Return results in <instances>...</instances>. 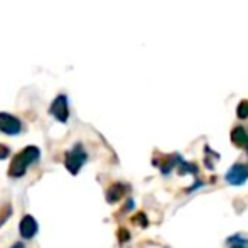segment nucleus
I'll use <instances>...</instances> for the list:
<instances>
[{
    "instance_id": "1",
    "label": "nucleus",
    "mask_w": 248,
    "mask_h": 248,
    "mask_svg": "<svg viewBox=\"0 0 248 248\" xmlns=\"http://www.w3.org/2000/svg\"><path fill=\"white\" fill-rule=\"evenodd\" d=\"M39 155H41L39 149L32 147V145L20 150V152L12 159V162H10L9 176L10 177H22L24 174L27 172V169H29L34 162H37Z\"/></svg>"
},
{
    "instance_id": "2",
    "label": "nucleus",
    "mask_w": 248,
    "mask_h": 248,
    "mask_svg": "<svg viewBox=\"0 0 248 248\" xmlns=\"http://www.w3.org/2000/svg\"><path fill=\"white\" fill-rule=\"evenodd\" d=\"M86 162V152L81 144H76L75 147L66 154V169L71 174H78L79 169L85 166Z\"/></svg>"
},
{
    "instance_id": "3",
    "label": "nucleus",
    "mask_w": 248,
    "mask_h": 248,
    "mask_svg": "<svg viewBox=\"0 0 248 248\" xmlns=\"http://www.w3.org/2000/svg\"><path fill=\"white\" fill-rule=\"evenodd\" d=\"M248 179V167L245 164H235L226 174V181L233 186H242Z\"/></svg>"
},
{
    "instance_id": "4",
    "label": "nucleus",
    "mask_w": 248,
    "mask_h": 248,
    "mask_svg": "<svg viewBox=\"0 0 248 248\" xmlns=\"http://www.w3.org/2000/svg\"><path fill=\"white\" fill-rule=\"evenodd\" d=\"M0 130L3 134H9V135H16L22 130V125L20 122L17 120L16 117L9 113H0Z\"/></svg>"
},
{
    "instance_id": "5",
    "label": "nucleus",
    "mask_w": 248,
    "mask_h": 248,
    "mask_svg": "<svg viewBox=\"0 0 248 248\" xmlns=\"http://www.w3.org/2000/svg\"><path fill=\"white\" fill-rule=\"evenodd\" d=\"M51 113L54 115L56 118H58L59 122H66L69 117V108H68V100H66L64 95L58 96V98L54 100V103H52L51 107Z\"/></svg>"
},
{
    "instance_id": "6",
    "label": "nucleus",
    "mask_w": 248,
    "mask_h": 248,
    "mask_svg": "<svg viewBox=\"0 0 248 248\" xmlns=\"http://www.w3.org/2000/svg\"><path fill=\"white\" fill-rule=\"evenodd\" d=\"M19 232H20V236H22V238L31 240L32 236H36V233H37V221L32 218V216L26 215L19 225Z\"/></svg>"
},
{
    "instance_id": "7",
    "label": "nucleus",
    "mask_w": 248,
    "mask_h": 248,
    "mask_svg": "<svg viewBox=\"0 0 248 248\" xmlns=\"http://www.w3.org/2000/svg\"><path fill=\"white\" fill-rule=\"evenodd\" d=\"M232 142L236 145V147H242L248 150V134L245 132L243 127H236L233 128L232 132Z\"/></svg>"
},
{
    "instance_id": "8",
    "label": "nucleus",
    "mask_w": 248,
    "mask_h": 248,
    "mask_svg": "<svg viewBox=\"0 0 248 248\" xmlns=\"http://www.w3.org/2000/svg\"><path fill=\"white\" fill-rule=\"evenodd\" d=\"M125 191H127V187H125L124 184H113L107 193V201L108 202H117L118 199L124 198Z\"/></svg>"
},
{
    "instance_id": "9",
    "label": "nucleus",
    "mask_w": 248,
    "mask_h": 248,
    "mask_svg": "<svg viewBox=\"0 0 248 248\" xmlns=\"http://www.w3.org/2000/svg\"><path fill=\"white\" fill-rule=\"evenodd\" d=\"M236 115L238 118H248V101H242L236 108Z\"/></svg>"
},
{
    "instance_id": "10",
    "label": "nucleus",
    "mask_w": 248,
    "mask_h": 248,
    "mask_svg": "<svg viewBox=\"0 0 248 248\" xmlns=\"http://www.w3.org/2000/svg\"><path fill=\"white\" fill-rule=\"evenodd\" d=\"M9 154H10L9 147H5V145L0 144V159H5V157H9Z\"/></svg>"
},
{
    "instance_id": "11",
    "label": "nucleus",
    "mask_w": 248,
    "mask_h": 248,
    "mask_svg": "<svg viewBox=\"0 0 248 248\" xmlns=\"http://www.w3.org/2000/svg\"><path fill=\"white\" fill-rule=\"evenodd\" d=\"M120 236H122V242H125V240H128V233L125 232V230H120Z\"/></svg>"
},
{
    "instance_id": "12",
    "label": "nucleus",
    "mask_w": 248,
    "mask_h": 248,
    "mask_svg": "<svg viewBox=\"0 0 248 248\" xmlns=\"http://www.w3.org/2000/svg\"><path fill=\"white\" fill-rule=\"evenodd\" d=\"M10 248H26V247H24L22 243H16V245H14V247H10Z\"/></svg>"
},
{
    "instance_id": "13",
    "label": "nucleus",
    "mask_w": 248,
    "mask_h": 248,
    "mask_svg": "<svg viewBox=\"0 0 248 248\" xmlns=\"http://www.w3.org/2000/svg\"><path fill=\"white\" fill-rule=\"evenodd\" d=\"M233 248H243V247H240V245H238V247H233Z\"/></svg>"
}]
</instances>
